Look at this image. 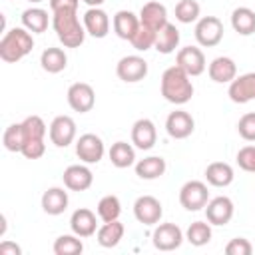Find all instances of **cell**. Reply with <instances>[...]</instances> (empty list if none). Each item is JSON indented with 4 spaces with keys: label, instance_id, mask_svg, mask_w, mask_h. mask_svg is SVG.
Segmentation results:
<instances>
[{
    "label": "cell",
    "instance_id": "obj_24",
    "mask_svg": "<svg viewBox=\"0 0 255 255\" xmlns=\"http://www.w3.org/2000/svg\"><path fill=\"white\" fill-rule=\"evenodd\" d=\"M68 201V191H64V187H50L42 195V209L48 215H60L66 211Z\"/></svg>",
    "mask_w": 255,
    "mask_h": 255
},
{
    "label": "cell",
    "instance_id": "obj_26",
    "mask_svg": "<svg viewBox=\"0 0 255 255\" xmlns=\"http://www.w3.org/2000/svg\"><path fill=\"white\" fill-rule=\"evenodd\" d=\"M124 231H126V227H124V223L120 219H116V221H104V225L98 227L96 237H98V243L102 247H116L124 239Z\"/></svg>",
    "mask_w": 255,
    "mask_h": 255
},
{
    "label": "cell",
    "instance_id": "obj_18",
    "mask_svg": "<svg viewBox=\"0 0 255 255\" xmlns=\"http://www.w3.org/2000/svg\"><path fill=\"white\" fill-rule=\"evenodd\" d=\"M70 227L72 233H76L78 237H92L98 231V219L96 213L88 207H80L72 213L70 217Z\"/></svg>",
    "mask_w": 255,
    "mask_h": 255
},
{
    "label": "cell",
    "instance_id": "obj_35",
    "mask_svg": "<svg viewBox=\"0 0 255 255\" xmlns=\"http://www.w3.org/2000/svg\"><path fill=\"white\" fill-rule=\"evenodd\" d=\"M2 143H4V147H6L8 151H22V145L26 143L22 124H10V126L4 129Z\"/></svg>",
    "mask_w": 255,
    "mask_h": 255
},
{
    "label": "cell",
    "instance_id": "obj_42",
    "mask_svg": "<svg viewBox=\"0 0 255 255\" xmlns=\"http://www.w3.org/2000/svg\"><path fill=\"white\" fill-rule=\"evenodd\" d=\"M225 253L227 255H251L253 253V245L245 237H235L225 245Z\"/></svg>",
    "mask_w": 255,
    "mask_h": 255
},
{
    "label": "cell",
    "instance_id": "obj_43",
    "mask_svg": "<svg viewBox=\"0 0 255 255\" xmlns=\"http://www.w3.org/2000/svg\"><path fill=\"white\" fill-rule=\"evenodd\" d=\"M80 0H50V10L52 12H62V10H78Z\"/></svg>",
    "mask_w": 255,
    "mask_h": 255
},
{
    "label": "cell",
    "instance_id": "obj_31",
    "mask_svg": "<svg viewBox=\"0 0 255 255\" xmlns=\"http://www.w3.org/2000/svg\"><path fill=\"white\" fill-rule=\"evenodd\" d=\"M22 26L32 34H42L48 30V12L44 8H28L22 12Z\"/></svg>",
    "mask_w": 255,
    "mask_h": 255
},
{
    "label": "cell",
    "instance_id": "obj_19",
    "mask_svg": "<svg viewBox=\"0 0 255 255\" xmlns=\"http://www.w3.org/2000/svg\"><path fill=\"white\" fill-rule=\"evenodd\" d=\"M84 28L90 36L94 38H106L110 32V16L106 10L98 8H88L84 14Z\"/></svg>",
    "mask_w": 255,
    "mask_h": 255
},
{
    "label": "cell",
    "instance_id": "obj_39",
    "mask_svg": "<svg viewBox=\"0 0 255 255\" xmlns=\"http://www.w3.org/2000/svg\"><path fill=\"white\" fill-rule=\"evenodd\" d=\"M237 131L245 141H255V112L243 114L237 122Z\"/></svg>",
    "mask_w": 255,
    "mask_h": 255
},
{
    "label": "cell",
    "instance_id": "obj_17",
    "mask_svg": "<svg viewBox=\"0 0 255 255\" xmlns=\"http://www.w3.org/2000/svg\"><path fill=\"white\" fill-rule=\"evenodd\" d=\"M157 141V129H155V124L149 120V118H139L133 126H131V143L137 147V149H151Z\"/></svg>",
    "mask_w": 255,
    "mask_h": 255
},
{
    "label": "cell",
    "instance_id": "obj_41",
    "mask_svg": "<svg viewBox=\"0 0 255 255\" xmlns=\"http://www.w3.org/2000/svg\"><path fill=\"white\" fill-rule=\"evenodd\" d=\"M20 153L26 159H40L46 153V143H44V139H28L22 145V151Z\"/></svg>",
    "mask_w": 255,
    "mask_h": 255
},
{
    "label": "cell",
    "instance_id": "obj_9",
    "mask_svg": "<svg viewBox=\"0 0 255 255\" xmlns=\"http://www.w3.org/2000/svg\"><path fill=\"white\" fill-rule=\"evenodd\" d=\"M50 141L56 147H68L76 139V122L70 116H56L50 124Z\"/></svg>",
    "mask_w": 255,
    "mask_h": 255
},
{
    "label": "cell",
    "instance_id": "obj_34",
    "mask_svg": "<svg viewBox=\"0 0 255 255\" xmlns=\"http://www.w3.org/2000/svg\"><path fill=\"white\" fill-rule=\"evenodd\" d=\"M54 253L56 255H78L84 251V243L80 241V237L74 233V235H60L56 241H54Z\"/></svg>",
    "mask_w": 255,
    "mask_h": 255
},
{
    "label": "cell",
    "instance_id": "obj_30",
    "mask_svg": "<svg viewBox=\"0 0 255 255\" xmlns=\"http://www.w3.org/2000/svg\"><path fill=\"white\" fill-rule=\"evenodd\" d=\"M108 155H110L112 165H116V167H120V169L129 167V165H133V161H135V149H133L128 141H116V143H112Z\"/></svg>",
    "mask_w": 255,
    "mask_h": 255
},
{
    "label": "cell",
    "instance_id": "obj_4",
    "mask_svg": "<svg viewBox=\"0 0 255 255\" xmlns=\"http://www.w3.org/2000/svg\"><path fill=\"white\" fill-rule=\"evenodd\" d=\"M209 201V191H207V185L203 181H197V179H191V181H185L179 189V203L183 209L187 211H199L207 205Z\"/></svg>",
    "mask_w": 255,
    "mask_h": 255
},
{
    "label": "cell",
    "instance_id": "obj_16",
    "mask_svg": "<svg viewBox=\"0 0 255 255\" xmlns=\"http://www.w3.org/2000/svg\"><path fill=\"white\" fill-rule=\"evenodd\" d=\"M233 201L225 195H219V197H213L207 201L205 205V217L211 225H227L233 217Z\"/></svg>",
    "mask_w": 255,
    "mask_h": 255
},
{
    "label": "cell",
    "instance_id": "obj_2",
    "mask_svg": "<svg viewBox=\"0 0 255 255\" xmlns=\"http://www.w3.org/2000/svg\"><path fill=\"white\" fill-rule=\"evenodd\" d=\"M191 76L185 74L179 66H169L161 74V96L175 106H183L193 96V84L189 80Z\"/></svg>",
    "mask_w": 255,
    "mask_h": 255
},
{
    "label": "cell",
    "instance_id": "obj_36",
    "mask_svg": "<svg viewBox=\"0 0 255 255\" xmlns=\"http://www.w3.org/2000/svg\"><path fill=\"white\" fill-rule=\"evenodd\" d=\"M199 12H201V8L195 0H179L175 4V18L181 24H191V22L199 20Z\"/></svg>",
    "mask_w": 255,
    "mask_h": 255
},
{
    "label": "cell",
    "instance_id": "obj_37",
    "mask_svg": "<svg viewBox=\"0 0 255 255\" xmlns=\"http://www.w3.org/2000/svg\"><path fill=\"white\" fill-rule=\"evenodd\" d=\"M20 124H22L26 141H28V139H44V135H46V131H48V129H46V124H44V120H42L40 116H28V118L22 120Z\"/></svg>",
    "mask_w": 255,
    "mask_h": 255
},
{
    "label": "cell",
    "instance_id": "obj_33",
    "mask_svg": "<svg viewBox=\"0 0 255 255\" xmlns=\"http://www.w3.org/2000/svg\"><path fill=\"white\" fill-rule=\"evenodd\" d=\"M98 217L102 221H116L120 219V213H122V203L116 195H104L100 201H98Z\"/></svg>",
    "mask_w": 255,
    "mask_h": 255
},
{
    "label": "cell",
    "instance_id": "obj_3",
    "mask_svg": "<svg viewBox=\"0 0 255 255\" xmlns=\"http://www.w3.org/2000/svg\"><path fill=\"white\" fill-rule=\"evenodd\" d=\"M32 48H34L32 32H28L24 26L22 28H12L0 40V58L6 64H16L24 56H28L32 52Z\"/></svg>",
    "mask_w": 255,
    "mask_h": 255
},
{
    "label": "cell",
    "instance_id": "obj_14",
    "mask_svg": "<svg viewBox=\"0 0 255 255\" xmlns=\"http://www.w3.org/2000/svg\"><path fill=\"white\" fill-rule=\"evenodd\" d=\"M227 96L235 104H247L255 100V72H247L229 82Z\"/></svg>",
    "mask_w": 255,
    "mask_h": 255
},
{
    "label": "cell",
    "instance_id": "obj_40",
    "mask_svg": "<svg viewBox=\"0 0 255 255\" xmlns=\"http://www.w3.org/2000/svg\"><path fill=\"white\" fill-rule=\"evenodd\" d=\"M237 163L241 169L249 171V173H255V145H245L237 151Z\"/></svg>",
    "mask_w": 255,
    "mask_h": 255
},
{
    "label": "cell",
    "instance_id": "obj_1",
    "mask_svg": "<svg viewBox=\"0 0 255 255\" xmlns=\"http://www.w3.org/2000/svg\"><path fill=\"white\" fill-rule=\"evenodd\" d=\"M52 28L64 48H80L88 34L84 24H80L78 10L52 12Z\"/></svg>",
    "mask_w": 255,
    "mask_h": 255
},
{
    "label": "cell",
    "instance_id": "obj_21",
    "mask_svg": "<svg viewBox=\"0 0 255 255\" xmlns=\"http://www.w3.org/2000/svg\"><path fill=\"white\" fill-rule=\"evenodd\" d=\"M139 22L157 32L167 24V8L159 2H147L139 10Z\"/></svg>",
    "mask_w": 255,
    "mask_h": 255
},
{
    "label": "cell",
    "instance_id": "obj_11",
    "mask_svg": "<svg viewBox=\"0 0 255 255\" xmlns=\"http://www.w3.org/2000/svg\"><path fill=\"white\" fill-rule=\"evenodd\" d=\"M133 215L143 225H157L159 219H161V215H163V209H161V203H159L157 197H153V195H141L133 203Z\"/></svg>",
    "mask_w": 255,
    "mask_h": 255
},
{
    "label": "cell",
    "instance_id": "obj_44",
    "mask_svg": "<svg viewBox=\"0 0 255 255\" xmlns=\"http://www.w3.org/2000/svg\"><path fill=\"white\" fill-rule=\"evenodd\" d=\"M20 253H22V249L12 241H2L0 243V255H20Z\"/></svg>",
    "mask_w": 255,
    "mask_h": 255
},
{
    "label": "cell",
    "instance_id": "obj_12",
    "mask_svg": "<svg viewBox=\"0 0 255 255\" xmlns=\"http://www.w3.org/2000/svg\"><path fill=\"white\" fill-rule=\"evenodd\" d=\"M68 104L74 112H80V114H86L94 108L96 104V92L90 84L86 82H76L68 88Z\"/></svg>",
    "mask_w": 255,
    "mask_h": 255
},
{
    "label": "cell",
    "instance_id": "obj_25",
    "mask_svg": "<svg viewBox=\"0 0 255 255\" xmlns=\"http://www.w3.org/2000/svg\"><path fill=\"white\" fill-rule=\"evenodd\" d=\"M165 159L161 155H149L135 163V175L139 179H157L165 173Z\"/></svg>",
    "mask_w": 255,
    "mask_h": 255
},
{
    "label": "cell",
    "instance_id": "obj_45",
    "mask_svg": "<svg viewBox=\"0 0 255 255\" xmlns=\"http://www.w3.org/2000/svg\"><path fill=\"white\" fill-rule=\"evenodd\" d=\"M84 2H86L90 8H98V6H102L106 0H84Z\"/></svg>",
    "mask_w": 255,
    "mask_h": 255
},
{
    "label": "cell",
    "instance_id": "obj_27",
    "mask_svg": "<svg viewBox=\"0 0 255 255\" xmlns=\"http://www.w3.org/2000/svg\"><path fill=\"white\" fill-rule=\"evenodd\" d=\"M179 30L173 26V24H165L163 28H159L157 30V34H155V44H153V48L159 52V54H171V52H175V48L179 46Z\"/></svg>",
    "mask_w": 255,
    "mask_h": 255
},
{
    "label": "cell",
    "instance_id": "obj_10",
    "mask_svg": "<svg viewBox=\"0 0 255 255\" xmlns=\"http://www.w3.org/2000/svg\"><path fill=\"white\" fill-rule=\"evenodd\" d=\"M106 153L104 141L100 135L96 133H84L78 137L76 141V155L84 161V163H98Z\"/></svg>",
    "mask_w": 255,
    "mask_h": 255
},
{
    "label": "cell",
    "instance_id": "obj_22",
    "mask_svg": "<svg viewBox=\"0 0 255 255\" xmlns=\"http://www.w3.org/2000/svg\"><path fill=\"white\" fill-rule=\"evenodd\" d=\"M112 24H114V32H116L118 38H122V40H131L141 22H139V16H135L133 12H129V10H120V12L114 14Z\"/></svg>",
    "mask_w": 255,
    "mask_h": 255
},
{
    "label": "cell",
    "instance_id": "obj_5",
    "mask_svg": "<svg viewBox=\"0 0 255 255\" xmlns=\"http://www.w3.org/2000/svg\"><path fill=\"white\" fill-rule=\"evenodd\" d=\"M195 40L203 48H213L223 40V24L217 16H203L195 24Z\"/></svg>",
    "mask_w": 255,
    "mask_h": 255
},
{
    "label": "cell",
    "instance_id": "obj_8",
    "mask_svg": "<svg viewBox=\"0 0 255 255\" xmlns=\"http://www.w3.org/2000/svg\"><path fill=\"white\" fill-rule=\"evenodd\" d=\"M153 247L159 251H173L183 243V231L175 223H157L153 229Z\"/></svg>",
    "mask_w": 255,
    "mask_h": 255
},
{
    "label": "cell",
    "instance_id": "obj_28",
    "mask_svg": "<svg viewBox=\"0 0 255 255\" xmlns=\"http://www.w3.org/2000/svg\"><path fill=\"white\" fill-rule=\"evenodd\" d=\"M231 28L241 36H251L255 32V12L247 6H239L231 12Z\"/></svg>",
    "mask_w": 255,
    "mask_h": 255
},
{
    "label": "cell",
    "instance_id": "obj_7",
    "mask_svg": "<svg viewBox=\"0 0 255 255\" xmlns=\"http://www.w3.org/2000/svg\"><path fill=\"white\" fill-rule=\"evenodd\" d=\"M116 74L122 82L135 84L147 76V62L141 56H124L116 66Z\"/></svg>",
    "mask_w": 255,
    "mask_h": 255
},
{
    "label": "cell",
    "instance_id": "obj_23",
    "mask_svg": "<svg viewBox=\"0 0 255 255\" xmlns=\"http://www.w3.org/2000/svg\"><path fill=\"white\" fill-rule=\"evenodd\" d=\"M233 167L225 161H213L205 167V179L213 187H227L233 183Z\"/></svg>",
    "mask_w": 255,
    "mask_h": 255
},
{
    "label": "cell",
    "instance_id": "obj_20",
    "mask_svg": "<svg viewBox=\"0 0 255 255\" xmlns=\"http://www.w3.org/2000/svg\"><path fill=\"white\" fill-rule=\"evenodd\" d=\"M207 74L215 84H229L237 78V64L227 56H217L207 66Z\"/></svg>",
    "mask_w": 255,
    "mask_h": 255
},
{
    "label": "cell",
    "instance_id": "obj_38",
    "mask_svg": "<svg viewBox=\"0 0 255 255\" xmlns=\"http://www.w3.org/2000/svg\"><path fill=\"white\" fill-rule=\"evenodd\" d=\"M155 34H157L155 30H151V28H147V26L139 24L137 32L133 34V38H131L129 42H131V46H133L135 50L145 52V50L153 48V44H155Z\"/></svg>",
    "mask_w": 255,
    "mask_h": 255
},
{
    "label": "cell",
    "instance_id": "obj_13",
    "mask_svg": "<svg viewBox=\"0 0 255 255\" xmlns=\"http://www.w3.org/2000/svg\"><path fill=\"white\" fill-rule=\"evenodd\" d=\"M193 129H195V120L185 110H175L165 120V131L173 139H185L193 133Z\"/></svg>",
    "mask_w": 255,
    "mask_h": 255
},
{
    "label": "cell",
    "instance_id": "obj_46",
    "mask_svg": "<svg viewBox=\"0 0 255 255\" xmlns=\"http://www.w3.org/2000/svg\"><path fill=\"white\" fill-rule=\"evenodd\" d=\"M28 2H32V4H38V2H42V0H28Z\"/></svg>",
    "mask_w": 255,
    "mask_h": 255
},
{
    "label": "cell",
    "instance_id": "obj_15",
    "mask_svg": "<svg viewBox=\"0 0 255 255\" xmlns=\"http://www.w3.org/2000/svg\"><path fill=\"white\" fill-rule=\"evenodd\" d=\"M62 179H64V185L72 191H86L92 187L94 183V173L88 165H82V163H76V165H68L62 173Z\"/></svg>",
    "mask_w": 255,
    "mask_h": 255
},
{
    "label": "cell",
    "instance_id": "obj_32",
    "mask_svg": "<svg viewBox=\"0 0 255 255\" xmlns=\"http://www.w3.org/2000/svg\"><path fill=\"white\" fill-rule=\"evenodd\" d=\"M211 223L209 221H193L187 231H185V239L195 245V247H201V245H207L211 241Z\"/></svg>",
    "mask_w": 255,
    "mask_h": 255
},
{
    "label": "cell",
    "instance_id": "obj_6",
    "mask_svg": "<svg viewBox=\"0 0 255 255\" xmlns=\"http://www.w3.org/2000/svg\"><path fill=\"white\" fill-rule=\"evenodd\" d=\"M175 66H179L185 74L189 76H201L207 68L205 62V54L201 52V48L197 46H185L177 52L175 56Z\"/></svg>",
    "mask_w": 255,
    "mask_h": 255
},
{
    "label": "cell",
    "instance_id": "obj_29",
    "mask_svg": "<svg viewBox=\"0 0 255 255\" xmlns=\"http://www.w3.org/2000/svg\"><path fill=\"white\" fill-rule=\"evenodd\" d=\"M40 66L48 74H60L68 66V56L62 48H46L40 56Z\"/></svg>",
    "mask_w": 255,
    "mask_h": 255
}]
</instances>
